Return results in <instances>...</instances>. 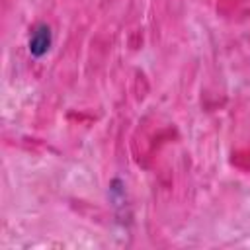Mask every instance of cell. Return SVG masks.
<instances>
[{"mask_svg":"<svg viewBox=\"0 0 250 250\" xmlns=\"http://www.w3.org/2000/svg\"><path fill=\"white\" fill-rule=\"evenodd\" d=\"M51 43H53V35H51V27L47 23H39L33 27L31 35H29V41H27V49H29V55L35 57V59H41L49 53L51 49Z\"/></svg>","mask_w":250,"mask_h":250,"instance_id":"cell-1","label":"cell"}]
</instances>
